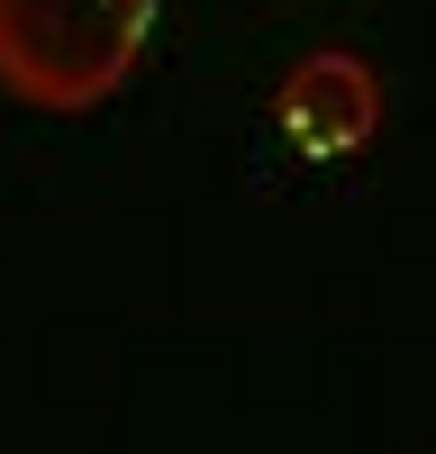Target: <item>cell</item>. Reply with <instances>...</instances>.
I'll list each match as a JSON object with an SVG mask.
<instances>
[{
	"label": "cell",
	"instance_id": "cell-1",
	"mask_svg": "<svg viewBox=\"0 0 436 454\" xmlns=\"http://www.w3.org/2000/svg\"><path fill=\"white\" fill-rule=\"evenodd\" d=\"M164 0H0V91L46 119H82L155 46Z\"/></svg>",
	"mask_w": 436,
	"mask_h": 454
},
{
	"label": "cell",
	"instance_id": "cell-2",
	"mask_svg": "<svg viewBox=\"0 0 436 454\" xmlns=\"http://www.w3.org/2000/svg\"><path fill=\"white\" fill-rule=\"evenodd\" d=\"M373 73H363L354 55H309L300 82L282 91V128L309 145V155H346V145L373 137Z\"/></svg>",
	"mask_w": 436,
	"mask_h": 454
}]
</instances>
